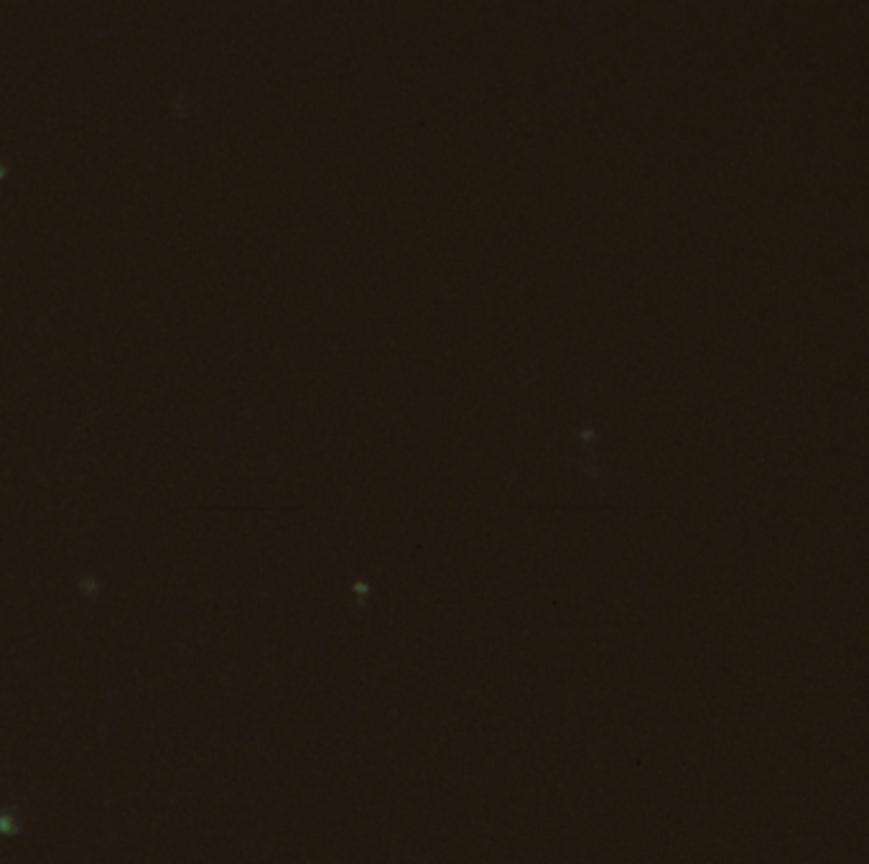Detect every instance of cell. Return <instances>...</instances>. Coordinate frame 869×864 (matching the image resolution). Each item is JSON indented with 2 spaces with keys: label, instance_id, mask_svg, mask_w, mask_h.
Returning a JSON list of instances; mask_svg holds the SVG:
<instances>
[{
  "label": "cell",
  "instance_id": "6da1fadb",
  "mask_svg": "<svg viewBox=\"0 0 869 864\" xmlns=\"http://www.w3.org/2000/svg\"><path fill=\"white\" fill-rule=\"evenodd\" d=\"M21 829H23L21 811L8 806V803H3V806H0V836H3V839H13V836L21 834Z\"/></svg>",
  "mask_w": 869,
  "mask_h": 864
}]
</instances>
